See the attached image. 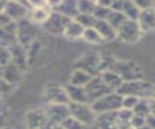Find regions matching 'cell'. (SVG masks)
<instances>
[{"mask_svg":"<svg viewBox=\"0 0 155 129\" xmlns=\"http://www.w3.org/2000/svg\"><path fill=\"white\" fill-rule=\"evenodd\" d=\"M101 80L105 83L107 87H109L113 92H116L119 89V87L121 86L122 83V80L119 77V75H116L114 71L111 70H105V71H102L99 75Z\"/></svg>","mask_w":155,"mask_h":129,"instance_id":"obj_22","label":"cell"},{"mask_svg":"<svg viewBox=\"0 0 155 129\" xmlns=\"http://www.w3.org/2000/svg\"><path fill=\"white\" fill-rule=\"evenodd\" d=\"M51 125H52V124H51V123L48 122V123H46L45 125H42V127H40V128H38V129H51Z\"/></svg>","mask_w":155,"mask_h":129,"instance_id":"obj_42","label":"cell"},{"mask_svg":"<svg viewBox=\"0 0 155 129\" xmlns=\"http://www.w3.org/2000/svg\"><path fill=\"white\" fill-rule=\"evenodd\" d=\"M10 22H12V20H11L4 12H1V13H0V28L4 27V25H6V24H8Z\"/></svg>","mask_w":155,"mask_h":129,"instance_id":"obj_40","label":"cell"},{"mask_svg":"<svg viewBox=\"0 0 155 129\" xmlns=\"http://www.w3.org/2000/svg\"><path fill=\"white\" fill-rule=\"evenodd\" d=\"M81 39L88 43H102L104 42L103 39L99 36V34L93 29V28H87V29H84V33H82V36Z\"/></svg>","mask_w":155,"mask_h":129,"instance_id":"obj_29","label":"cell"},{"mask_svg":"<svg viewBox=\"0 0 155 129\" xmlns=\"http://www.w3.org/2000/svg\"><path fill=\"white\" fill-rule=\"evenodd\" d=\"M61 125L64 128V129H86L87 127H85L84 124H81L80 122H78L75 118H73V117H68L67 119H64L62 123H61Z\"/></svg>","mask_w":155,"mask_h":129,"instance_id":"obj_33","label":"cell"},{"mask_svg":"<svg viewBox=\"0 0 155 129\" xmlns=\"http://www.w3.org/2000/svg\"><path fill=\"white\" fill-rule=\"evenodd\" d=\"M17 27V43L28 49V47L35 41L36 28L35 24L31 23L28 18L16 22Z\"/></svg>","mask_w":155,"mask_h":129,"instance_id":"obj_5","label":"cell"},{"mask_svg":"<svg viewBox=\"0 0 155 129\" xmlns=\"http://www.w3.org/2000/svg\"><path fill=\"white\" fill-rule=\"evenodd\" d=\"M78 6V12L84 13V14H92L94 7H96V1H90V0H80L76 1Z\"/></svg>","mask_w":155,"mask_h":129,"instance_id":"obj_31","label":"cell"},{"mask_svg":"<svg viewBox=\"0 0 155 129\" xmlns=\"http://www.w3.org/2000/svg\"><path fill=\"white\" fill-rule=\"evenodd\" d=\"M13 89V86H11L7 81H5L1 76H0V96L11 93Z\"/></svg>","mask_w":155,"mask_h":129,"instance_id":"obj_37","label":"cell"},{"mask_svg":"<svg viewBox=\"0 0 155 129\" xmlns=\"http://www.w3.org/2000/svg\"><path fill=\"white\" fill-rule=\"evenodd\" d=\"M44 99L47 104H69V99L65 92V88L57 84V83H50L44 89Z\"/></svg>","mask_w":155,"mask_h":129,"instance_id":"obj_8","label":"cell"},{"mask_svg":"<svg viewBox=\"0 0 155 129\" xmlns=\"http://www.w3.org/2000/svg\"><path fill=\"white\" fill-rule=\"evenodd\" d=\"M69 115L70 117L75 118L78 122L84 124L85 127H91L96 122V113L93 112L90 104H78V102H69L68 104Z\"/></svg>","mask_w":155,"mask_h":129,"instance_id":"obj_4","label":"cell"},{"mask_svg":"<svg viewBox=\"0 0 155 129\" xmlns=\"http://www.w3.org/2000/svg\"><path fill=\"white\" fill-rule=\"evenodd\" d=\"M136 22L142 33L151 31L155 27V10L154 8L140 10Z\"/></svg>","mask_w":155,"mask_h":129,"instance_id":"obj_16","label":"cell"},{"mask_svg":"<svg viewBox=\"0 0 155 129\" xmlns=\"http://www.w3.org/2000/svg\"><path fill=\"white\" fill-rule=\"evenodd\" d=\"M93 29L99 34L103 41H111L116 39V30L107 20H96Z\"/></svg>","mask_w":155,"mask_h":129,"instance_id":"obj_21","label":"cell"},{"mask_svg":"<svg viewBox=\"0 0 155 129\" xmlns=\"http://www.w3.org/2000/svg\"><path fill=\"white\" fill-rule=\"evenodd\" d=\"M94 124L99 129H117L116 111H114V112H104V113L97 115Z\"/></svg>","mask_w":155,"mask_h":129,"instance_id":"obj_20","label":"cell"},{"mask_svg":"<svg viewBox=\"0 0 155 129\" xmlns=\"http://www.w3.org/2000/svg\"><path fill=\"white\" fill-rule=\"evenodd\" d=\"M115 30L126 20V17L122 14V12H120V11H111L110 10V13L108 14V17H107V19H105Z\"/></svg>","mask_w":155,"mask_h":129,"instance_id":"obj_28","label":"cell"},{"mask_svg":"<svg viewBox=\"0 0 155 129\" xmlns=\"http://www.w3.org/2000/svg\"><path fill=\"white\" fill-rule=\"evenodd\" d=\"M75 69H80V70L87 72L88 75H91L92 77L98 76L101 74L99 53L91 52V53H86V54L81 55L75 63Z\"/></svg>","mask_w":155,"mask_h":129,"instance_id":"obj_6","label":"cell"},{"mask_svg":"<svg viewBox=\"0 0 155 129\" xmlns=\"http://www.w3.org/2000/svg\"><path fill=\"white\" fill-rule=\"evenodd\" d=\"M4 5H5V1H0V13L2 12V8H4Z\"/></svg>","mask_w":155,"mask_h":129,"instance_id":"obj_46","label":"cell"},{"mask_svg":"<svg viewBox=\"0 0 155 129\" xmlns=\"http://www.w3.org/2000/svg\"><path fill=\"white\" fill-rule=\"evenodd\" d=\"M121 101H122V96L116 92H111L107 95H103V96L96 99L90 105H91L93 112L96 115H99V113H104V112H114V111L120 110Z\"/></svg>","mask_w":155,"mask_h":129,"instance_id":"obj_3","label":"cell"},{"mask_svg":"<svg viewBox=\"0 0 155 129\" xmlns=\"http://www.w3.org/2000/svg\"><path fill=\"white\" fill-rule=\"evenodd\" d=\"M73 20H75L78 24H80L84 29L93 28V25L96 23V19L92 14H84V13H78V16Z\"/></svg>","mask_w":155,"mask_h":129,"instance_id":"obj_30","label":"cell"},{"mask_svg":"<svg viewBox=\"0 0 155 129\" xmlns=\"http://www.w3.org/2000/svg\"><path fill=\"white\" fill-rule=\"evenodd\" d=\"M5 81H7L11 86H16L22 80H23V70H21L19 68H17L13 64H7L6 66L2 68L1 70V75H0Z\"/></svg>","mask_w":155,"mask_h":129,"instance_id":"obj_17","label":"cell"},{"mask_svg":"<svg viewBox=\"0 0 155 129\" xmlns=\"http://www.w3.org/2000/svg\"><path fill=\"white\" fill-rule=\"evenodd\" d=\"M114 71L119 77L122 80V82L128 81H137L143 80V72L138 64L131 60H115L113 68L110 69Z\"/></svg>","mask_w":155,"mask_h":129,"instance_id":"obj_2","label":"cell"},{"mask_svg":"<svg viewBox=\"0 0 155 129\" xmlns=\"http://www.w3.org/2000/svg\"><path fill=\"white\" fill-rule=\"evenodd\" d=\"M2 12L12 20V22H18L24 18H28L29 8L24 2L19 1H5Z\"/></svg>","mask_w":155,"mask_h":129,"instance_id":"obj_9","label":"cell"},{"mask_svg":"<svg viewBox=\"0 0 155 129\" xmlns=\"http://www.w3.org/2000/svg\"><path fill=\"white\" fill-rule=\"evenodd\" d=\"M71 19L64 17L63 14L56 12V11H52L48 16V18L46 19V22L42 24V27L51 34H63L64 30H65V27L68 25V23L70 22Z\"/></svg>","mask_w":155,"mask_h":129,"instance_id":"obj_10","label":"cell"},{"mask_svg":"<svg viewBox=\"0 0 155 129\" xmlns=\"http://www.w3.org/2000/svg\"><path fill=\"white\" fill-rule=\"evenodd\" d=\"M133 115L147 117L149 113H154V98L151 99H138L136 106L132 109Z\"/></svg>","mask_w":155,"mask_h":129,"instance_id":"obj_23","label":"cell"},{"mask_svg":"<svg viewBox=\"0 0 155 129\" xmlns=\"http://www.w3.org/2000/svg\"><path fill=\"white\" fill-rule=\"evenodd\" d=\"M144 123H145V117H142V116H138V115H132V118L130 121V127L132 129H138Z\"/></svg>","mask_w":155,"mask_h":129,"instance_id":"obj_36","label":"cell"},{"mask_svg":"<svg viewBox=\"0 0 155 129\" xmlns=\"http://www.w3.org/2000/svg\"><path fill=\"white\" fill-rule=\"evenodd\" d=\"M51 129H64L61 124H52L51 125Z\"/></svg>","mask_w":155,"mask_h":129,"instance_id":"obj_44","label":"cell"},{"mask_svg":"<svg viewBox=\"0 0 155 129\" xmlns=\"http://www.w3.org/2000/svg\"><path fill=\"white\" fill-rule=\"evenodd\" d=\"M138 101V98L136 96H131V95H126V96H122V101H121V107L122 109H126V110H131L136 106Z\"/></svg>","mask_w":155,"mask_h":129,"instance_id":"obj_34","label":"cell"},{"mask_svg":"<svg viewBox=\"0 0 155 129\" xmlns=\"http://www.w3.org/2000/svg\"><path fill=\"white\" fill-rule=\"evenodd\" d=\"M24 123L27 129H38L46 123H48L47 116L44 109H33L29 110L24 116Z\"/></svg>","mask_w":155,"mask_h":129,"instance_id":"obj_13","label":"cell"},{"mask_svg":"<svg viewBox=\"0 0 155 129\" xmlns=\"http://www.w3.org/2000/svg\"><path fill=\"white\" fill-rule=\"evenodd\" d=\"M4 129H10V128H4Z\"/></svg>","mask_w":155,"mask_h":129,"instance_id":"obj_48","label":"cell"},{"mask_svg":"<svg viewBox=\"0 0 155 129\" xmlns=\"http://www.w3.org/2000/svg\"><path fill=\"white\" fill-rule=\"evenodd\" d=\"M11 61V55H10V51L6 47H0V66L4 68L7 64H10Z\"/></svg>","mask_w":155,"mask_h":129,"instance_id":"obj_35","label":"cell"},{"mask_svg":"<svg viewBox=\"0 0 155 129\" xmlns=\"http://www.w3.org/2000/svg\"><path fill=\"white\" fill-rule=\"evenodd\" d=\"M85 89H86V93L88 95V100H90V104L92 101H94L96 99L103 96V95H107L109 93H111L113 90L105 86V83L101 80L99 76H93L90 82L85 86Z\"/></svg>","mask_w":155,"mask_h":129,"instance_id":"obj_11","label":"cell"},{"mask_svg":"<svg viewBox=\"0 0 155 129\" xmlns=\"http://www.w3.org/2000/svg\"><path fill=\"white\" fill-rule=\"evenodd\" d=\"M133 112L131 110L126 109H120L116 111V117H117V129H128L130 127V121L132 118Z\"/></svg>","mask_w":155,"mask_h":129,"instance_id":"obj_27","label":"cell"},{"mask_svg":"<svg viewBox=\"0 0 155 129\" xmlns=\"http://www.w3.org/2000/svg\"><path fill=\"white\" fill-rule=\"evenodd\" d=\"M65 88L69 102H78V104H90L88 100V95L86 93L85 87H78V86H73L69 84Z\"/></svg>","mask_w":155,"mask_h":129,"instance_id":"obj_18","label":"cell"},{"mask_svg":"<svg viewBox=\"0 0 155 129\" xmlns=\"http://www.w3.org/2000/svg\"><path fill=\"white\" fill-rule=\"evenodd\" d=\"M109 13H110V8L99 6V5H97V2H96V7H94V10H93V12H92V16L94 17L96 20H105Z\"/></svg>","mask_w":155,"mask_h":129,"instance_id":"obj_32","label":"cell"},{"mask_svg":"<svg viewBox=\"0 0 155 129\" xmlns=\"http://www.w3.org/2000/svg\"><path fill=\"white\" fill-rule=\"evenodd\" d=\"M142 31L137 24L136 20H130L126 19L117 29H116V39H120L121 41L126 43H134L137 42L140 36Z\"/></svg>","mask_w":155,"mask_h":129,"instance_id":"obj_7","label":"cell"},{"mask_svg":"<svg viewBox=\"0 0 155 129\" xmlns=\"http://www.w3.org/2000/svg\"><path fill=\"white\" fill-rule=\"evenodd\" d=\"M147 125L151 127V128H155V117H154V113H149L147 117H145V123Z\"/></svg>","mask_w":155,"mask_h":129,"instance_id":"obj_39","label":"cell"},{"mask_svg":"<svg viewBox=\"0 0 155 129\" xmlns=\"http://www.w3.org/2000/svg\"><path fill=\"white\" fill-rule=\"evenodd\" d=\"M138 129H155V128H151V127H149V125H147V124H143V125L139 127Z\"/></svg>","mask_w":155,"mask_h":129,"instance_id":"obj_45","label":"cell"},{"mask_svg":"<svg viewBox=\"0 0 155 129\" xmlns=\"http://www.w3.org/2000/svg\"><path fill=\"white\" fill-rule=\"evenodd\" d=\"M121 12H122V14L126 17V19L137 20L140 10L137 7V5H136L133 1H122Z\"/></svg>","mask_w":155,"mask_h":129,"instance_id":"obj_25","label":"cell"},{"mask_svg":"<svg viewBox=\"0 0 155 129\" xmlns=\"http://www.w3.org/2000/svg\"><path fill=\"white\" fill-rule=\"evenodd\" d=\"M116 93H119L121 96L131 95L138 99H151L154 98V86L153 83L144 80L128 81L122 82Z\"/></svg>","mask_w":155,"mask_h":129,"instance_id":"obj_1","label":"cell"},{"mask_svg":"<svg viewBox=\"0 0 155 129\" xmlns=\"http://www.w3.org/2000/svg\"><path fill=\"white\" fill-rule=\"evenodd\" d=\"M128 129H132V128H128Z\"/></svg>","mask_w":155,"mask_h":129,"instance_id":"obj_49","label":"cell"},{"mask_svg":"<svg viewBox=\"0 0 155 129\" xmlns=\"http://www.w3.org/2000/svg\"><path fill=\"white\" fill-rule=\"evenodd\" d=\"M139 10H147V8H154V2L150 0H134L133 1Z\"/></svg>","mask_w":155,"mask_h":129,"instance_id":"obj_38","label":"cell"},{"mask_svg":"<svg viewBox=\"0 0 155 129\" xmlns=\"http://www.w3.org/2000/svg\"><path fill=\"white\" fill-rule=\"evenodd\" d=\"M7 122H8V119H7L6 115H5V113H1V115H0V129H4V128H8V125H7Z\"/></svg>","mask_w":155,"mask_h":129,"instance_id":"obj_41","label":"cell"},{"mask_svg":"<svg viewBox=\"0 0 155 129\" xmlns=\"http://www.w3.org/2000/svg\"><path fill=\"white\" fill-rule=\"evenodd\" d=\"M91 78H92V76L88 75L87 72H85L80 69H74V71L70 75V78H69V84L78 86V87H85L90 82Z\"/></svg>","mask_w":155,"mask_h":129,"instance_id":"obj_24","label":"cell"},{"mask_svg":"<svg viewBox=\"0 0 155 129\" xmlns=\"http://www.w3.org/2000/svg\"><path fill=\"white\" fill-rule=\"evenodd\" d=\"M4 110H5V105H4L2 100L0 99V115H1V113H4Z\"/></svg>","mask_w":155,"mask_h":129,"instance_id":"obj_43","label":"cell"},{"mask_svg":"<svg viewBox=\"0 0 155 129\" xmlns=\"http://www.w3.org/2000/svg\"><path fill=\"white\" fill-rule=\"evenodd\" d=\"M1 70H2V68H1V66H0V75H1Z\"/></svg>","mask_w":155,"mask_h":129,"instance_id":"obj_47","label":"cell"},{"mask_svg":"<svg viewBox=\"0 0 155 129\" xmlns=\"http://www.w3.org/2000/svg\"><path fill=\"white\" fill-rule=\"evenodd\" d=\"M52 11H56L61 14H63L64 17L69 18V19H74L78 16V6H76V1L73 0H68V1H58L54 4Z\"/></svg>","mask_w":155,"mask_h":129,"instance_id":"obj_19","label":"cell"},{"mask_svg":"<svg viewBox=\"0 0 155 129\" xmlns=\"http://www.w3.org/2000/svg\"><path fill=\"white\" fill-rule=\"evenodd\" d=\"M82 33H84V28L80 24H78L75 20L71 19L68 23V25L65 27V30L63 34L70 40H76V39H81Z\"/></svg>","mask_w":155,"mask_h":129,"instance_id":"obj_26","label":"cell"},{"mask_svg":"<svg viewBox=\"0 0 155 129\" xmlns=\"http://www.w3.org/2000/svg\"><path fill=\"white\" fill-rule=\"evenodd\" d=\"M8 51H10V55H11V61L10 63L24 71L27 65H28L27 48H24L19 43H15L11 47H8Z\"/></svg>","mask_w":155,"mask_h":129,"instance_id":"obj_14","label":"cell"},{"mask_svg":"<svg viewBox=\"0 0 155 129\" xmlns=\"http://www.w3.org/2000/svg\"><path fill=\"white\" fill-rule=\"evenodd\" d=\"M15 43H17V27L16 22H10L0 28V47L8 48Z\"/></svg>","mask_w":155,"mask_h":129,"instance_id":"obj_15","label":"cell"},{"mask_svg":"<svg viewBox=\"0 0 155 129\" xmlns=\"http://www.w3.org/2000/svg\"><path fill=\"white\" fill-rule=\"evenodd\" d=\"M44 110L51 124H61L70 116L68 105L64 104H46V107H44Z\"/></svg>","mask_w":155,"mask_h":129,"instance_id":"obj_12","label":"cell"}]
</instances>
